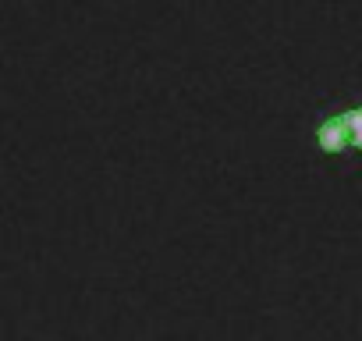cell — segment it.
<instances>
[{
  "label": "cell",
  "mask_w": 362,
  "mask_h": 341,
  "mask_svg": "<svg viewBox=\"0 0 362 341\" xmlns=\"http://www.w3.org/2000/svg\"><path fill=\"white\" fill-rule=\"evenodd\" d=\"M313 142L320 153L327 156H341L351 149V139H348V125H344V114H327L323 121H316L313 128Z\"/></svg>",
  "instance_id": "1"
},
{
  "label": "cell",
  "mask_w": 362,
  "mask_h": 341,
  "mask_svg": "<svg viewBox=\"0 0 362 341\" xmlns=\"http://www.w3.org/2000/svg\"><path fill=\"white\" fill-rule=\"evenodd\" d=\"M341 114H344V125H348L351 149H362V107H348V110H341Z\"/></svg>",
  "instance_id": "2"
}]
</instances>
